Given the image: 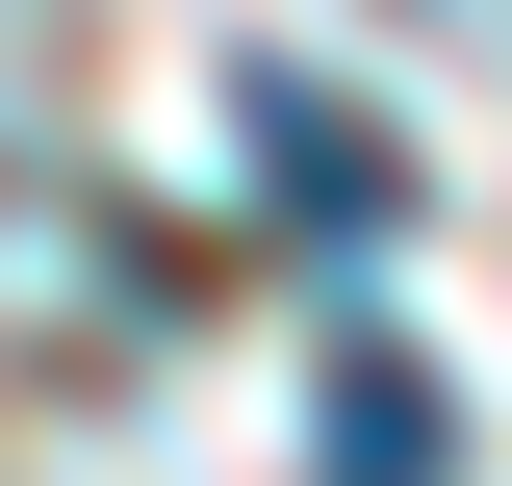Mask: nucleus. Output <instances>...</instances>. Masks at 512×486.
Wrapping results in <instances>:
<instances>
[{
    "label": "nucleus",
    "mask_w": 512,
    "mask_h": 486,
    "mask_svg": "<svg viewBox=\"0 0 512 486\" xmlns=\"http://www.w3.org/2000/svg\"><path fill=\"white\" fill-rule=\"evenodd\" d=\"M231 128H256V205H282V231H333V256L410 231V154H384L333 77H231Z\"/></svg>",
    "instance_id": "f03ea898"
},
{
    "label": "nucleus",
    "mask_w": 512,
    "mask_h": 486,
    "mask_svg": "<svg viewBox=\"0 0 512 486\" xmlns=\"http://www.w3.org/2000/svg\"><path fill=\"white\" fill-rule=\"evenodd\" d=\"M308 486H461V384L384 333V307H333L308 333Z\"/></svg>",
    "instance_id": "f257e3e1"
}]
</instances>
